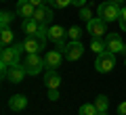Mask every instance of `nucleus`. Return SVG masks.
Segmentation results:
<instances>
[{"instance_id":"1","label":"nucleus","mask_w":126,"mask_h":115,"mask_svg":"<svg viewBox=\"0 0 126 115\" xmlns=\"http://www.w3.org/2000/svg\"><path fill=\"white\" fill-rule=\"evenodd\" d=\"M97 13H99V17L103 19V21H116V19H120V13H122V9H120V4H116L113 0H109V2H101L99 4V9H97Z\"/></svg>"},{"instance_id":"2","label":"nucleus","mask_w":126,"mask_h":115,"mask_svg":"<svg viewBox=\"0 0 126 115\" xmlns=\"http://www.w3.org/2000/svg\"><path fill=\"white\" fill-rule=\"evenodd\" d=\"M116 67V54L113 52H101L97 54V61H94V69L99 71V73H109V71Z\"/></svg>"},{"instance_id":"3","label":"nucleus","mask_w":126,"mask_h":115,"mask_svg":"<svg viewBox=\"0 0 126 115\" xmlns=\"http://www.w3.org/2000/svg\"><path fill=\"white\" fill-rule=\"evenodd\" d=\"M23 65H25V71L30 75H38L46 67V61H44V57H40V52H36V54H27Z\"/></svg>"},{"instance_id":"4","label":"nucleus","mask_w":126,"mask_h":115,"mask_svg":"<svg viewBox=\"0 0 126 115\" xmlns=\"http://www.w3.org/2000/svg\"><path fill=\"white\" fill-rule=\"evenodd\" d=\"M46 40H48V38H42V36H38V34H36V36H27L25 42H23L25 52H27V54H36V52H40V50H44Z\"/></svg>"},{"instance_id":"5","label":"nucleus","mask_w":126,"mask_h":115,"mask_svg":"<svg viewBox=\"0 0 126 115\" xmlns=\"http://www.w3.org/2000/svg\"><path fill=\"white\" fill-rule=\"evenodd\" d=\"M84 54V46H82L80 40H72L65 44V48H63V57L67 59V61H78V59Z\"/></svg>"},{"instance_id":"6","label":"nucleus","mask_w":126,"mask_h":115,"mask_svg":"<svg viewBox=\"0 0 126 115\" xmlns=\"http://www.w3.org/2000/svg\"><path fill=\"white\" fill-rule=\"evenodd\" d=\"M86 29L93 38H101V36L107 34V21H103L101 17H93L88 23H86Z\"/></svg>"},{"instance_id":"7","label":"nucleus","mask_w":126,"mask_h":115,"mask_svg":"<svg viewBox=\"0 0 126 115\" xmlns=\"http://www.w3.org/2000/svg\"><path fill=\"white\" fill-rule=\"evenodd\" d=\"M65 38H67V31L63 29L61 25H50V27H48V40L55 42L59 50L65 48Z\"/></svg>"},{"instance_id":"8","label":"nucleus","mask_w":126,"mask_h":115,"mask_svg":"<svg viewBox=\"0 0 126 115\" xmlns=\"http://www.w3.org/2000/svg\"><path fill=\"white\" fill-rule=\"evenodd\" d=\"M19 59L21 54L15 50V46H2V52H0V63L13 67V65H19Z\"/></svg>"},{"instance_id":"9","label":"nucleus","mask_w":126,"mask_h":115,"mask_svg":"<svg viewBox=\"0 0 126 115\" xmlns=\"http://www.w3.org/2000/svg\"><path fill=\"white\" fill-rule=\"evenodd\" d=\"M105 44H107V50L109 52H122V50H124V42H122V38L118 34H105Z\"/></svg>"},{"instance_id":"10","label":"nucleus","mask_w":126,"mask_h":115,"mask_svg":"<svg viewBox=\"0 0 126 115\" xmlns=\"http://www.w3.org/2000/svg\"><path fill=\"white\" fill-rule=\"evenodd\" d=\"M25 75H27L25 65H21V63H19V65L9 67V75H6V80H9V82H13V84H21Z\"/></svg>"},{"instance_id":"11","label":"nucleus","mask_w":126,"mask_h":115,"mask_svg":"<svg viewBox=\"0 0 126 115\" xmlns=\"http://www.w3.org/2000/svg\"><path fill=\"white\" fill-rule=\"evenodd\" d=\"M34 19H36L40 25H48L50 27V23H53V11L48 9V6H38L36 9V13H34Z\"/></svg>"},{"instance_id":"12","label":"nucleus","mask_w":126,"mask_h":115,"mask_svg":"<svg viewBox=\"0 0 126 115\" xmlns=\"http://www.w3.org/2000/svg\"><path fill=\"white\" fill-rule=\"evenodd\" d=\"M15 11H17V15H19V17L27 19V17H34V13H36V6L32 4L30 0H19V2H17V6H15Z\"/></svg>"},{"instance_id":"13","label":"nucleus","mask_w":126,"mask_h":115,"mask_svg":"<svg viewBox=\"0 0 126 115\" xmlns=\"http://www.w3.org/2000/svg\"><path fill=\"white\" fill-rule=\"evenodd\" d=\"M44 61H46V67H48V69H57L63 63V54L59 52V50H48L46 57H44Z\"/></svg>"},{"instance_id":"14","label":"nucleus","mask_w":126,"mask_h":115,"mask_svg":"<svg viewBox=\"0 0 126 115\" xmlns=\"http://www.w3.org/2000/svg\"><path fill=\"white\" fill-rule=\"evenodd\" d=\"M21 29H23V34H27V36H36L38 29H40V23L34 17H27V19L21 21Z\"/></svg>"},{"instance_id":"15","label":"nucleus","mask_w":126,"mask_h":115,"mask_svg":"<svg viewBox=\"0 0 126 115\" xmlns=\"http://www.w3.org/2000/svg\"><path fill=\"white\" fill-rule=\"evenodd\" d=\"M44 84H46V88H48V90L59 88V86H61V75L57 73V69H48V71H46V75H44Z\"/></svg>"},{"instance_id":"16","label":"nucleus","mask_w":126,"mask_h":115,"mask_svg":"<svg viewBox=\"0 0 126 115\" xmlns=\"http://www.w3.org/2000/svg\"><path fill=\"white\" fill-rule=\"evenodd\" d=\"M25 107H27V98L23 94H13L9 98V109L11 111H23Z\"/></svg>"},{"instance_id":"17","label":"nucleus","mask_w":126,"mask_h":115,"mask_svg":"<svg viewBox=\"0 0 126 115\" xmlns=\"http://www.w3.org/2000/svg\"><path fill=\"white\" fill-rule=\"evenodd\" d=\"M90 48L94 50V54H101V52H107V44H105L101 38H93L90 42Z\"/></svg>"},{"instance_id":"18","label":"nucleus","mask_w":126,"mask_h":115,"mask_svg":"<svg viewBox=\"0 0 126 115\" xmlns=\"http://www.w3.org/2000/svg\"><path fill=\"white\" fill-rule=\"evenodd\" d=\"M13 40H15V34L9 29V27H4V29H2V36H0V42H2V46H9Z\"/></svg>"},{"instance_id":"19","label":"nucleus","mask_w":126,"mask_h":115,"mask_svg":"<svg viewBox=\"0 0 126 115\" xmlns=\"http://www.w3.org/2000/svg\"><path fill=\"white\" fill-rule=\"evenodd\" d=\"M99 109L94 107V102H86V105L80 107V115H97Z\"/></svg>"},{"instance_id":"20","label":"nucleus","mask_w":126,"mask_h":115,"mask_svg":"<svg viewBox=\"0 0 126 115\" xmlns=\"http://www.w3.org/2000/svg\"><path fill=\"white\" fill-rule=\"evenodd\" d=\"M94 107H97L99 111H107V107H109L107 96H105V94H99V96H97V101H94Z\"/></svg>"},{"instance_id":"21","label":"nucleus","mask_w":126,"mask_h":115,"mask_svg":"<svg viewBox=\"0 0 126 115\" xmlns=\"http://www.w3.org/2000/svg\"><path fill=\"white\" fill-rule=\"evenodd\" d=\"M11 21H13V13H9V11H2V15H0V25H2V29H4V27H9Z\"/></svg>"},{"instance_id":"22","label":"nucleus","mask_w":126,"mask_h":115,"mask_svg":"<svg viewBox=\"0 0 126 115\" xmlns=\"http://www.w3.org/2000/svg\"><path fill=\"white\" fill-rule=\"evenodd\" d=\"M67 36L72 38V40H80V36H82V29L78 25H74V27H69L67 29Z\"/></svg>"},{"instance_id":"23","label":"nucleus","mask_w":126,"mask_h":115,"mask_svg":"<svg viewBox=\"0 0 126 115\" xmlns=\"http://www.w3.org/2000/svg\"><path fill=\"white\" fill-rule=\"evenodd\" d=\"M46 2H50L55 9H65V6L72 4V0H46Z\"/></svg>"},{"instance_id":"24","label":"nucleus","mask_w":126,"mask_h":115,"mask_svg":"<svg viewBox=\"0 0 126 115\" xmlns=\"http://www.w3.org/2000/svg\"><path fill=\"white\" fill-rule=\"evenodd\" d=\"M80 19H82V21H86V23L93 19V15H90V11L86 9V6H82V9H80Z\"/></svg>"},{"instance_id":"25","label":"nucleus","mask_w":126,"mask_h":115,"mask_svg":"<svg viewBox=\"0 0 126 115\" xmlns=\"http://www.w3.org/2000/svg\"><path fill=\"white\" fill-rule=\"evenodd\" d=\"M118 21H120V27H122V31H126V6L122 9V13H120V19H118Z\"/></svg>"},{"instance_id":"26","label":"nucleus","mask_w":126,"mask_h":115,"mask_svg":"<svg viewBox=\"0 0 126 115\" xmlns=\"http://www.w3.org/2000/svg\"><path fill=\"white\" fill-rule=\"evenodd\" d=\"M48 101H59V88L48 90Z\"/></svg>"},{"instance_id":"27","label":"nucleus","mask_w":126,"mask_h":115,"mask_svg":"<svg viewBox=\"0 0 126 115\" xmlns=\"http://www.w3.org/2000/svg\"><path fill=\"white\" fill-rule=\"evenodd\" d=\"M118 115H126V101L120 102V107H118Z\"/></svg>"},{"instance_id":"28","label":"nucleus","mask_w":126,"mask_h":115,"mask_svg":"<svg viewBox=\"0 0 126 115\" xmlns=\"http://www.w3.org/2000/svg\"><path fill=\"white\" fill-rule=\"evenodd\" d=\"M72 4H74V6H78V9H82V6L86 4V0H72Z\"/></svg>"},{"instance_id":"29","label":"nucleus","mask_w":126,"mask_h":115,"mask_svg":"<svg viewBox=\"0 0 126 115\" xmlns=\"http://www.w3.org/2000/svg\"><path fill=\"white\" fill-rule=\"evenodd\" d=\"M30 2H32L34 6H36V9H38V6H42V4H44V0H30Z\"/></svg>"},{"instance_id":"30","label":"nucleus","mask_w":126,"mask_h":115,"mask_svg":"<svg viewBox=\"0 0 126 115\" xmlns=\"http://www.w3.org/2000/svg\"><path fill=\"white\" fill-rule=\"evenodd\" d=\"M113 2H116V4H122V2H126V0H113Z\"/></svg>"},{"instance_id":"31","label":"nucleus","mask_w":126,"mask_h":115,"mask_svg":"<svg viewBox=\"0 0 126 115\" xmlns=\"http://www.w3.org/2000/svg\"><path fill=\"white\" fill-rule=\"evenodd\" d=\"M97 115H107V111H99V113H97Z\"/></svg>"},{"instance_id":"32","label":"nucleus","mask_w":126,"mask_h":115,"mask_svg":"<svg viewBox=\"0 0 126 115\" xmlns=\"http://www.w3.org/2000/svg\"><path fill=\"white\" fill-rule=\"evenodd\" d=\"M124 63H126V57H124Z\"/></svg>"}]
</instances>
